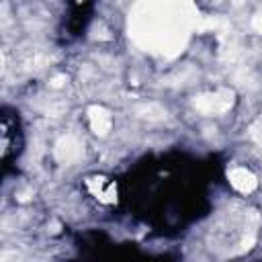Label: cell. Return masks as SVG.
<instances>
[{
    "label": "cell",
    "mask_w": 262,
    "mask_h": 262,
    "mask_svg": "<svg viewBox=\"0 0 262 262\" xmlns=\"http://www.w3.org/2000/svg\"><path fill=\"white\" fill-rule=\"evenodd\" d=\"M82 156V143L72 135L66 133L55 141V158L59 164H74Z\"/></svg>",
    "instance_id": "cell-3"
},
{
    "label": "cell",
    "mask_w": 262,
    "mask_h": 262,
    "mask_svg": "<svg viewBox=\"0 0 262 262\" xmlns=\"http://www.w3.org/2000/svg\"><path fill=\"white\" fill-rule=\"evenodd\" d=\"M176 6L172 4H139L133 14V37L158 51H168L182 45L180 23L184 18L182 12H172Z\"/></svg>",
    "instance_id": "cell-1"
},
{
    "label": "cell",
    "mask_w": 262,
    "mask_h": 262,
    "mask_svg": "<svg viewBox=\"0 0 262 262\" xmlns=\"http://www.w3.org/2000/svg\"><path fill=\"white\" fill-rule=\"evenodd\" d=\"M88 121H90V127L96 135H106L113 127V119H111L108 111L104 106H98V104H92L88 108Z\"/></svg>",
    "instance_id": "cell-4"
},
{
    "label": "cell",
    "mask_w": 262,
    "mask_h": 262,
    "mask_svg": "<svg viewBox=\"0 0 262 262\" xmlns=\"http://www.w3.org/2000/svg\"><path fill=\"white\" fill-rule=\"evenodd\" d=\"M252 25H254V29H256L258 33H262V12L254 16V20H252Z\"/></svg>",
    "instance_id": "cell-7"
},
{
    "label": "cell",
    "mask_w": 262,
    "mask_h": 262,
    "mask_svg": "<svg viewBox=\"0 0 262 262\" xmlns=\"http://www.w3.org/2000/svg\"><path fill=\"white\" fill-rule=\"evenodd\" d=\"M227 178H229L231 186H233L235 190L244 192V194L252 192V190L258 186V180H256V176H254L250 170H246V168H233V170H229Z\"/></svg>",
    "instance_id": "cell-5"
},
{
    "label": "cell",
    "mask_w": 262,
    "mask_h": 262,
    "mask_svg": "<svg viewBox=\"0 0 262 262\" xmlns=\"http://www.w3.org/2000/svg\"><path fill=\"white\" fill-rule=\"evenodd\" d=\"M137 115L143 117V119H149V121H158V119L166 117V108L158 102H147V104L137 106Z\"/></svg>",
    "instance_id": "cell-6"
},
{
    "label": "cell",
    "mask_w": 262,
    "mask_h": 262,
    "mask_svg": "<svg viewBox=\"0 0 262 262\" xmlns=\"http://www.w3.org/2000/svg\"><path fill=\"white\" fill-rule=\"evenodd\" d=\"M63 80H66V76H55L51 84H53V86H61V84H63Z\"/></svg>",
    "instance_id": "cell-8"
},
{
    "label": "cell",
    "mask_w": 262,
    "mask_h": 262,
    "mask_svg": "<svg viewBox=\"0 0 262 262\" xmlns=\"http://www.w3.org/2000/svg\"><path fill=\"white\" fill-rule=\"evenodd\" d=\"M233 104V94L229 90H219L213 94H201L194 98L196 111L205 115H215V113H225Z\"/></svg>",
    "instance_id": "cell-2"
}]
</instances>
